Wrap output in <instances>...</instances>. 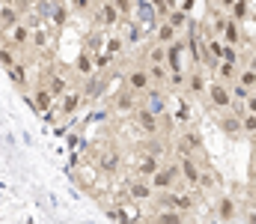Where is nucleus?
<instances>
[{"instance_id": "11", "label": "nucleus", "mask_w": 256, "mask_h": 224, "mask_svg": "<svg viewBox=\"0 0 256 224\" xmlns=\"http://www.w3.org/2000/svg\"><path fill=\"white\" fill-rule=\"evenodd\" d=\"M185 48H188V42H182V39H173L167 45V69L170 72H185Z\"/></svg>"}, {"instance_id": "3", "label": "nucleus", "mask_w": 256, "mask_h": 224, "mask_svg": "<svg viewBox=\"0 0 256 224\" xmlns=\"http://www.w3.org/2000/svg\"><path fill=\"white\" fill-rule=\"evenodd\" d=\"M131 15H134V21L143 27V30H155V24L161 21L158 15V6L152 3V0H134V9H131Z\"/></svg>"}, {"instance_id": "14", "label": "nucleus", "mask_w": 256, "mask_h": 224, "mask_svg": "<svg viewBox=\"0 0 256 224\" xmlns=\"http://www.w3.org/2000/svg\"><path fill=\"white\" fill-rule=\"evenodd\" d=\"M158 167H161V155H155V152H143V155H137V164H134L137 176H146V179H149Z\"/></svg>"}, {"instance_id": "30", "label": "nucleus", "mask_w": 256, "mask_h": 224, "mask_svg": "<svg viewBox=\"0 0 256 224\" xmlns=\"http://www.w3.org/2000/svg\"><path fill=\"white\" fill-rule=\"evenodd\" d=\"M230 18L238 21V24L248 21V18H250V3H248V0H236V3L230 6Z\"/></svg>"}, {"instance_id": "54", "label": "nucleus", "mask_w": 256, "mask_h": 224, "mask_svg": "<svg viewBox=\"0 0 256 224\" xmlns=\"http://www.w3.org/2000/svg\"><path fill=\"white\" fill-rule=\"evenodd\" d=\"M254 141H256V135H254Z\"/></svg>"}, {"instance_id": "27", "label": "nucleus", "mask_w": 256, "mask_h": 224, "mask_svg": "<svg viewBox=\"0 0 256 224\" xmlns=\"http://www.w3.org/2000/svg\"><path fill=\"white\" fill-rule=\"evenodd\" d=\"M114 102H116V108H120V111H134V108L140 105V102H137V93H134V90H128V87L116 93V99H114Z\"/></svg>"}, {"instance_id": "37", "label": "nucleus", "mask_w": 256, "mask_h": 224, "mask_svg": "<svg viewBox=\"0 0 256 224\" xmlns=\"http://www.w3.org/2000/svg\"><path fill=\"white\" fill-rule=\"evenodd\" d=\"M15 63H18V57H15V48H9V45L3 42V45H0V66H3V69H12Z\"/></svg>"}, {"instance_id": "1", "label": "nucleus", "mask_w": 256, "mask_h": 224, "mask_svg": "<svg viewBox=\"0 0 256 224\" xmlns=\"http://www.w3.org/2000/svg\"><path fill=\"white\" fill-rule=\"evenodd\" d=\"M179 176H182V170H179V161H176V164H161V167L149 176V182H152V188H155L158 194H164V191H173V188H176Z\"/></svg>"}, {"instance_id": "18", "label": "nucleus", "mask_w": 256, "mask_h": 224, "mask_svg": "<svg viewBox=\"0 0 256 224\" xmlns=\"http://www.w3.org/2000/svg\"><path fill=\"white\" fill-rule=\"evenodd\" d=\"M86 96H84V90H68L63 99H60V111H63L66 117H72V114H78V108H80V102H84Z\"/></svg>"}, {"instance_id": "13", "label": "nucleus", "mask_w": 256, "mask_h": 224, "mask_svg": "<svg viewBox=\"0 0 256 224\" xmlns=\"http://www.w3.org/2000/svg\"><path fill=\"white\" fill-rule=\"evenodd\" d=\"M176 149L179 152H194V155H202V149H206V144H202V135L196 132V129H185L182 132V138H179V144H176Z\"/></svg>"}, {"instance_id": "19", "label": "nucleus", "mask_w": 256, "mask_h": 224, "mask_svg": "<svg viewBox=\"0 0 256 224\" xmlns=\"http://www.w3.org/2000/svg\"><path fill=\"white\" fill-rule=\"evenodd\" d=\"M185 93H191V96H208V81H206L202 69H194L188 75V90Z\"/></svg>"}, {"instance_id": "45", "label": "nucleus", "mask_w": 256, "mask_h": 224, "mask_svg": "<svg viewBox=\"0 0 256 224\" xmlns=\"http://www.w3.org/2000/svg\"><path fill=\"white\" fill-rule=\"evenodd\" d=\"M90 3H92V0H68V6H72L74 12H84V9H90Z\"/></svg>"}, {"instance_id": "50", "label": "nucleus", "mask_w": 256, "mask_h": 224, "mask_svg": "<svg viewBox=\"0 0 256 224\" xmlns=\"http://www.w3.org/2000/svg\"><path fill=\"white\" fill-rule=\"evenodd\" d=\"M248 66H250V69H254V72H256V54H254V57H250V60H248Z\"/></svg>"}, {"instance_id": "43", "label": "nucleus", "mask_w": 256, "mask_h": 224, "mask_svg": "<svg viewBox=\"0 0 256 224\" xmlns=\"http://www.w3.org/2000/svg\"><path fill=\"white\" fill-rule=\"evenodd\" d=\"M48 42H51V39H48V33H45V30H39V33H33V42H30V45L45 51V48H48Z\"/></svg>"}, {"instance_id": "41", "label": "nucleus", "mask_w": 256, "mask_h": 224, "mask_svg": "<svg viewBox=\"0 0 256 224\" xmlns=\"http://www.w3.org/2000/svg\"><path fill=\"white\" fill-rule=\"evenodd\" d=\"M242 129H244V135H248V138H254V135H256V114L248 111V114L242 117Z\"/></svg>"}, {"instance_id": "35", "label": "nucleus", "mask_w": 256, "mask_h": 224, "mask_svg": "<svg viewBox=\"0 0 256 224\" xmlns=\"http://www.w3.org/2000/svg\"><path fill=\"white\" fill-rule=\"evenodd\" d=\"M6 72H9V78H12L15 84L27 87V63H24V60H18V63H15L12 69H6Z\"/></svg>"}, {"instance_id": "31", "label": "nucleus", "mask_w": 256, "mask_h": 224, "mask_svg": "<svg viewBox=\"0 0 256 224\" xmlns=\"http://www.w3.org/2000/svg\"><path fill=\"white\" fill-rule=\"evenodd\" d=\"M167 21H170V24H173L176 30H182V27H188V24H191V18H188V12H185V9H179V6L167 12Z\"/></svg>"}, {"instance_id": "38", "label": "nucleus", "mask_w": 256, "mask_h": 224, "mask_svg": "<svg viewBox=\"0 0 256 224\" xmlns=\"http://www.w3.org/2000/svg\"><path fill=\"white\" fill-rule=\"evenodd\" d=\"M230 90H232V99H236V102H248V99H250V93H254L250 87H244V84H238V81H232V84H230Z\"/></svg>"}, {"instance_id": "21", "label": "nucleus", "mask_w": 256, "mask_h": 224, "mask_svg": "<svg viewBox=\"0 0 256 224\" xmlns=\"http://www.w3.org/2000/svg\"><path fill=\"white\" fill-rule=\"evenodd\" d=\"M74 75H80V78L96 75V57H92L90 51H80V54H78V60H74Z\"/></svg>"}, {"instance_id": "4", "label": "nucleus", "mask_w": 256, "mask_h": 224, "mask_svg": "<svg viewBox=\"0 0 256 224\" xmlns=\"http://www.w3.org/2000/svg\"><path fill=\"white\" fill-rule=\"evenodd\" d=\"M232 102H236V99H232L230 84L214 78V81L208 84V105H212V108H218V111H230V108H232Z\"/></svg>"}, {"instance_id": "49", "label": "nucleus", "mask_w": 256, "mask_h": 224, "mask_svg": "<svg viewBox=\"0 0 256 224\" xmlns=\"http://www.w3.org/2000/svg\"><path fill=\"white\" fill-rule=\"evenodd\" d=\"M248 224H256V206H250V212H248Z\"/></svg>"}, {"instance_id": "33", "label": "nucleus", "mask_w": 256, "mask_h": 224, "mask_svg": "<svg viewBox=\"0 0 256 224\" xmlns=\"http://www.w3.org/2000/svg\"><path fill=\"white\" fill-rule=\"evenodd\" d=\"M146 69H149V78H152V84L158 81V84H167V63H146Z\"/></svg>"}, {"instance_id": "28", "label": "nucleus", "mask_w": 256, "mask_h": 224, "mask_svg": "<svg viewBox=\"0 0 256 224\" xmlns=\"http://www.w3.org/2000/svg\"><path fill=\"white\" fill-rule=\"evenodd\" d=\"M238 69H242V66L220 60V63H218V69H214V75H218V81H226V84H232V81L238 78Z\"/></svg>"}, {"instance_id": "16", "label": "nucleus", "mask_w": 256, "mask_h": 224, "mask_svg": "<svg viewBox=\"0 0 256 224\" xmlns=\"http://www.w3.org/2000/svg\"><path fill=\"white\" fill-rule=\"evenodd\" d=\"M152 36H155V42H161V45H170L173 39H179V30L167 21V18H161L158 24H155V30H152Z\"/></svg>"}, {"instance_id": "22", "label": "nucleus", "mask_w": 256, "mask_h": 224, "mask_svg": "<svg viewBox=\"0 0 256 224\" xmlns=\"http://www.w3.org/2000/svg\"><path fill=\"white\" fill-rule=\"evenodd\" d=\"M220 173H214L212 167H202V173H200V188L196 191H218L220 188Z\"/></svg>"}, {"instance_id": "40", "label": "nucleus", "mask_w": 256, "mask_h": 224, "mask_svg": "<svg viewBox=\"0 0 256 224\" xmlns=\"http://www.w3.org/2000/svg\"><path fill=\"white\" fill-rule=\"evenodd\" d=\"M226 24H230V15H220V12H218V15L212 18V33H214V36H220V33L226 30Z\"/></svg>"}, {"instance_id": "20", "label": "nucleus", "mask_w": 256, "mask_h": 224, "mask_svg": "<svg viewBox=\"0 0 256 224\" xmlns=\"http://www.w3.org/2000/svg\"><path fill=\"white\" fill-rule=\"evenodd\" d=\"M45 87L51 90V96H54V99H63L66 93L72 90V81H68L66 75H60V72H57V75H51V78L45 81Z\"/></svg>"}, {"instance_id": "47", "label": "nucleus", "mask_w": 256, "mask_h": 224, "mask_svg": "<svg viewBox=\"0 0 256 224\" xmlns=\"http://www.w3.org/2000/svg\"><path fill=\"white\" fill-rule=\"evenodd\" d=\"M120 9H122V15H131V9H134V0H114Z\"/></svg>"}, {"instance_id": "36", "label": "nucleus", "mask_w": 256, "mask_h": 224, "mask_svg": "<svg viewBox=\"0 0 256 224\" xmlns=\"http://www.w3.org/2000/svg\"><path fill=\"white\" fill-rule=\"evenodd\" d=\"M126 45H128V39H122V36H108V42H104V51L108 54H122L126 51Z\"/></svg>"}, {"instance_id": "46", "label": "nucleus", "mask_w": 256, "mask_h": 224, "mask_svg": "<svg viewBox=\"0 0 256 224\" xmlns=\"http://www.w3.org/2000/svg\"><path fill=\"white\" fill-rule=\"evenodd\" d=\"M146 152H155V155H164V152H167V147H164V144H155V141H149V144H146Z\"/></svg>"}, {"instance_id": "42", "label": "nucleus", "mask_w": 256, "mask_h": 224, "mask_svg": "<svg viewBox=\"0 0 256 224\" xmlns=\"http://www.w3.org/2000/svg\"><path fill=\"white\" fill-rule=\"evenodd\" d=\"M173 117H176V123L188 126V123H191V108H188V102H182V105L176 108V114H173Z\"/></svg>"}, {"instance_id": "26", "label": "nucleus", "mask_w": 256, "mask_h": 224, "mask_svg": "<svg viewBox=\"0 0 256 224\" xmlns=\"http://www.w3.org/2000/svg\"><path fill=\"white\" fill-rule=\"evenodd\" d=\"M152 224H185V212H179V209H155V221Z\"/></svg>"}, {"instance_id": "12", "label": "nucleus", "mask_w": 256, "mask_h": 224, "mask_svg": "<svg viewBox=\"0 0 256 224\" xmlns=\"http://www.w3.org/2000/svg\"><path fill=\"white\" fill-rule=\"evenodd\" d=\"M218 129H220L226 138H242V135H244V129H242V117H238L236 111H224V114L218 117Z\"/></svg>"}, {"instance_id": "55", "label": "nucleus", "mask_w": 256, "mask_h": 224, "mask_svg": "<svg viewBox=\"0 0 256 224\" xmlns=\"http://www.w3.org/2000/svg\"><path fill=\"white\" fill-rule=\"evenodd\" d=\"M185 224H188V221H185Z\"/></svg>"}, {"instance_id": "32", "label": "nucleus", "mask_w": 256, "mask_h": 224, "mask_svg": "<svg viewBox=\"0 0 256 224\" xmlns=\"http://www.w3.org/2000/svg\"><path fill=\"white\" fill-rule=\"evenodd\" d=\"M146 63H167V45L155 42V45L146 51Z\"/></svg>"}, {"instance_id": "23", "label": "nucleus", "mask_w": 256, "mask_h": 224, "mask_svg": "<svg viewBox=\"0 0 256 224\" xmlns=\"http://www.w3.org/2000/svg\"><path fill=\"white\" fill-rule=\"evenodd\" d=\"M33 102H36V111L48 114V111H51V105H54V96H51V90H48L45 84H39V87H36V93H33Z\"/></svg>"}, {"instance_id": "52", "label": "nucleus", "mask_w": 256, "mask_h": 224, "mask_svg": "<svg viewBox=\"0 0 256 224\" xmlns=\"http://www.w3.org/2000/svg\"><path fill=\"white\" fill-rule=\"evenodd\" d=\"M254 179H256V152H254Z\"/></svg>"}, {"instance_id": "6", "label": "nucleus", "mask_w": 256, "mask_h": 224, "mask_svg": "<svg viewBox=\"0 0 256 224\" xmlns=\"http://www.w3.org/2000/svg\"><path fill=\"white\" fill-rule=\"evenodd\" d=\"M96 24H98L102 30H108V27H120V24H122V9H120L114 0L98 3V9H96Z\"/></svg>"}, {"instance_id": "29", "label": "nucleus", "mask_w": 256, "mask_h": 224, "mask_svg": "<svg viewBox=\"0 0 256 224\" xmlns=\"http://www.w3.org/2000/svg\"><path fill=\"white\" fill-rule=\"evenodd\" d=\"M220 39H224L226 45H242V39H244V36H242V27H238V21H232V18H230V24H226V30L220 33Z\"/></svg>"}, {"instance_id": "15", "label": "nucleus", "mask_w": 256, "mask_h": 224, "mask_svg": "<svg viewBox=\"0 0 256 224\" xmlns=\"http://www.w3.org/2000/svg\"><path fill=\"white\" fill-rule=\"evenodd\" d=\"M120 164H122V155H120L116 149H104V152H98V170H102V173L114 176V173L120 170Z\"/></svg>"}, {"instance_id": "24", "label": "nucleus", "mask_w": 256, "mask_h": 224, "mask_svg": "<svg viewBox=\"0 0 256 224\" xmlns=\"http://www.w3.org/2000/svg\"><path fill=\"white\" fill-rule=\"evenodd\" d=\"M18 21H21V12H18L15 6H0V30H3V33L12 30Z\"/></svg>"}, {"instance_id": "39", "label": "nucleus", "mask_w": 256, "mask_h": 224, "mask_svg": "<svg viewBox=\"0 0 256 224\" xmlns=\"http://www.w3.org/2000/svg\"><path fill=\"white\" fill-rule=\"evenodd\" d=\"M238 84H244V87H250V90H256V72L250 69V66H244V69H238V78H236Z\"/></svg>"}, {"instance_id": "34", "label": "nucleus", "mask_w": 256, "mask_h": 224, "mask_svg": "<svg viewBox=\"0 0 256 224\" xmlns=\"http://www.w3.org/2000/svg\"><path fill=\"white\" fill-rule=\"evenodd\" d=\"M104 42H108V39H104V33H98V30H96V33H90V36H86V51H90V54H98V51H104Z\"/></svg>"}, {"instance_id": "25", "label": "nucleus", "mask_w": 256, "mask_h": 224, "mask_svg": "<svg viewBox=\"0 0 256 224\" xmlns=\"http://www.w3.org/2000/svg\"><path fill=\"white\" fill-rule=\"evenodd\" d=\"M164 90H167V93H182V90H188V72H167Z\"/></svg>"}, {"instance_id": "5", "label": "nucleus", "mask_w": 256, "mask_h": 224, "mask_svg": "<svg viewBox=\"0 0 256 224\" xmlns=\"http://www.w3.org/2000/svg\"><path fill=\"white\" fill-rule=\"evenodd\" d=\"M179 170H182V179L188 182V188H200V173H202V164L196 161L194 152H179Z\"/></svg>"}, {"instance_id": "44", "label": "nucleus", "mask_w": 256, "mask_h": 224, "mask_svg": "<svg viewBox=\"0 0 256 224\" xmlns=\"http://www.w3.org/2000/svg\"><path fill=\"white\" fill-rule=\"evenodd\" d=\"M236 48H238V45H226V48H224V60H226V63L242 66V63H238V51H236Z\"/></svg>"}, {"instance_id": "7", "label": "nucleus", "mask_w": 256, "mask_h": 224, "mask_svg": "<svg viewBox=\"0 0 256 224\" xmlns=\"http://www.w3.org/2000/svg\"><path fill=\"white\" fill-rule=\"evenodd\" d=\"M134 120H137V126L146 132V135H161V114H155L152 108H146V105H137L134 108Z\"/></svg>"}, {"instance_id": "8", "label": "nucleus", "mask_w": 256, "mask_h": 224, "mask_svg": "<svg viewBox=\"0 0 256 224\" xmlns=\"http://www.w3.org/2000/svg\"><path fill=\"white\" fill-rule=\"evenodd\" d=\"M30 42H33V30L27 27V24H15L12 30H6V45L9 48H15V51H24V48H30Z\"/></svg>"}, {"instance_id": "51", "label": "nucleus", "mask_w": 256, "mask_h": 224, "mask_svg": "<svg viewBox=\"0 0 256 224\" xmlns=\"http://www.w3.org/2000/svg\"><path fill=\"white\" fill-rule=\"evenodd\" d=\"M218 3H220V6H226V9H230V6H232V3H236V0H218Z\"/></svg>"}, {"instance_id": "53", "label": "nucleus", "mask_w": 256, "mask_h": 224, "mask_svg": "<svg viewBox=\"0 0 256 224\" xmlns=\"http://www.w3.org/2000/svg\"><path fill=\"white\" fill-rule=\"evenodd\" d=\"M212 224H220V221H218V218H212Z\"/></svg>"}, {"instance_id": "9", "label": "nucleus", "mask_w": 256, "mask_h": 224, "mask_svg": "<svg viewBox=\"0 0 256 224\" xmlns=\"http://www.w3.org/2000/svg\"><path fill=\"white\" fill-rule=\"evenodd\" d=\"M126 87H128V90H134L137 96L149 93V90H152V78H149V69H146V66H137V69H131V72L126 75Z\"/></svg>"}, {"instance_id": "10", "label": "nucleus", "mask_w": 256, "mask_h": 224, "mask_svg": "<svg viewBox=\"0 0 256 224\" xmlns=\"http://www.w3.org/2000/svg\"><path fill=\"white\" fill-rule=\"evenodd\" d=\"M236 215H238V203H236V197L220 194V197L214 200V218H218L220 224H230V221H236Z\"/></svg>"}, {"instance_id": "17", "label": "nucleus", "mask_w": 256, "mask_h": 224, "mask_svg": "<svg viewBox=\"0 0 256 224\" xmlns=\"http://www.w3.org/2000/svg\"><path fill=\"white\" fill-rule=\"evenodd\" d=\"M104 90H108V78H104L102 72L90 75V78H86V84H84V96H86V99H98Z\"/></svg>"}, {"instance_id": "2", "label": "nucleus", "mask_w": 256, "mask_h": 224, "mask_svg": "<svg viewBox=\"0 0 256 224\" xmlns=\"http://www.w3.org/2000/svg\"><path fill=\"white\" fill-rule=\"evenodd\" d=\"M126 194L128 200H134V203H149V200H155V188H152V182L146 179V176H131L126 182Z\"/></svg>"}, {"instance_id": "48", "label": "nucleus", "mask_w": 256, "mask_h": 224, "mask_svg": "<svg viewBox=\"0 0 256 224\" xmlns=\"http://www.w3.org/2000/svg\"><path fill=\"white\" fill-rule=\"evenodd\" d=\"M248 111H250V114H256V90L250 93V99H248Z\"/></svg>"}]
</instances>
